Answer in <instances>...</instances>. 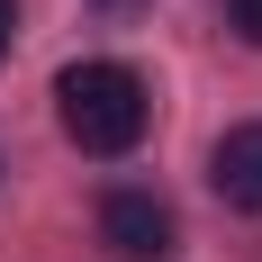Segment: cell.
Instances as JSON below:
<instances>
[{
    "label": "cell",
    "instance_id": "6da1fadb",
    "mask_svg": "<svg viewBox=\"0 0 262 262\" xmlns=\"http://www.w3.org/2000/svg\"><path fill=\"white\" fill-rule=\"evenodd\" d=\"M54 108H63V136H73L81 154H136L145 145V118H154V100H145V81L127 73V63H73V73L54 81Z\"/></svg>",
    "mask_w": 262,
    "mask_h": 262
},
{
    "label": "cell",
    "instance_id": "7a4b0ae2",
    "mask_svg": "<svg viewBox=\"0 0 262 262\" xmlns=\"http://www.w3.org/2000/svg\"><path fill=\"white\" fill-rule=\"evenodd\" d=\"M100 244L127 253V262H163L172 244H181V217L163 208L154 190H108L100 199Z\"/></svg>",
    "mask_w": 262,
    "mask_h": 262
},
{
    "label": "cell",
    "instance_id": "3957f363",
    "mask_svg": "<svg viewBox=\"0 0 262 262\" xmlns=\"http://www.w3.org/2000/svg\"><path fill=\"white\" fill-rule=\"evenodd\" d=\"M208 181H217V199H226V208H253V217H262V118H253V127H226V136H217Z\"/></svg>",
    "mask_w": 262,
    "mask_h": 262
},
{
    "label": "cell",
    "instance_id": "277c9868",
    "mask_svg": "<svg viewBox=\"0 0 262 262\" xmlns=\"http://www.w3.org/2000/svg\"><path fill=\"white\" fill-rule=\"evenodd\" d=\"M226 18H235L244 46H262V0H226Z\"/></svg>",
    "mask_w": 262,
    "mask_h": 262
},
{
    "label": "cell",
    "instance_id": "5b68a950",
    "mask_svg": "<svg viewBox=\"0 0 262 262\" xmlns=\"http://www.w3.org/2000/svg\"><path fill=\"white\" fill-rule=\"evenodd\" d=\"M9 27H18V0H0V54H9Z\"/></svg>",
    "mask_w": 262,
    "mask_h": 262
}]
</instances>
